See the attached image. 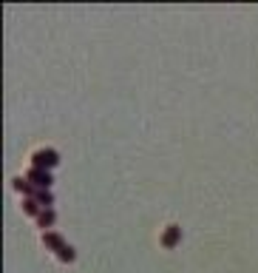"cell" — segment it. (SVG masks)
I'll use <instances>...</instances> for the list:
<instances>
[{
    "mask_svg": "<svg viewBox=\"0 0 258 273\" xmlns=\"http://www.w3.org/2000/svg\"><path fill=\"white\" fill-rule=\"evenodd\" d=\"M43 242H45V245H51V248H57V250H60V253H63V250L68 248L66 242H63V239L57 236V233H45V236H43Z\"/></svg>",
    "mask_w": 258,
    "mask_h": 273,
    "instance_id": "3",
    "label": "cell"
},
{
    "mask_svg": "<svg viewBox=\"0 0 258 273\" xmlns=\"http://www.w3.org/2000/svg\"><path fill=\"white\" fill-rule=\"evenodd\" d=\"M26 211H29V214H37V216H40V214H43V211H40V202H37V199H26Z\"/></svg>",
    "mask_w": 258,
    "mask_h": 273,
    "instance_id": "6",
    "label": "cell"
},
{
    "mask_svg": "<svg viewBox=\"0 0 258 273\" xmlns=\"http://www.w3.org/2000/svg\"><path fill=\"white\" fill-rule=\"evenodd\" d=\"M32 159H34V168H54L57 162H60L57 151H51V148H45V151H37Z\"/></svg>",
    "mask_w": 258,
    "mask_h": 273,
    "instance_id": "1",
    "label": "cell"
},
{
    "mask_svg": "<svg viewBox=\"0 0 258 273\" xmlns=\"http://www.w3.org/2000/svg\"><path fill=\"white\" fill-rule=\"evenodd\" d=\"M37 222H40V225H51V222H54V211H43V214L37 216Z\"/></svg>",
    "mask_w": 258,
    "mask_h": 273,
    "instance_id": "5",
    "label": "cell"
},
{
    "mask_svg": "<svg viewBox=\"0 0 258 273\" xmlns=\"http://www.w3.org/2000/svg\"><path fill=\"white\" fill-rule=\"evenodd\" d=\"M29 177H32V180H37V185H40V188H48V185H51V174H48V171H43V168H32L29 171Z\"/></svg>",
    "mask_w": 258,
    "mask_h": 273,
    "instance_id": "2",
    "label": "cell"
},
{
    "mask_svg": "<svg viewBox=\"0 0 258 273\" xmlns=\"http://www.w3.org/2000/svg\"><path fill=\"white\" fill-rule=\"evenodd\" d=\"M179 230L182 228H176V225H168V233H165V239H162V242H165V245H176V239H179Z\"/></svg>",
    "mask_w": 258,
    "mask_h": 273,
    "instance_id": "4",
    "label": "cell"
}]
</instances>
